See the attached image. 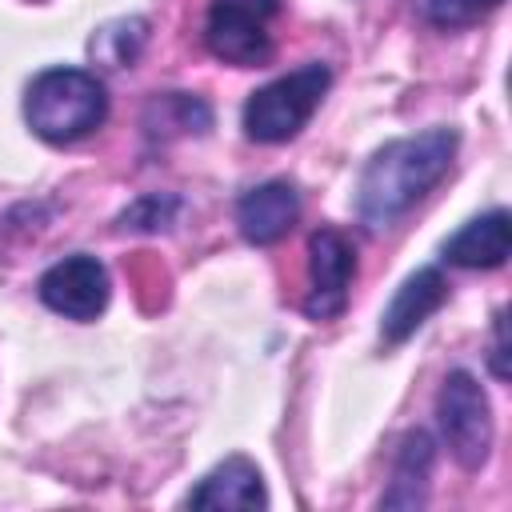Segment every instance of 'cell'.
<instances>
[{
  "label": "cell",
  "mask_w": 512,
  "mask_h": 512,
  "mask_svg": "<svg viewBox=\"0 0 512 512\" xmlns=\"http://www.w3.org/2000/svg\"><path fill=\"white\" fill-rule=\"evenodd\" d=\"M456 128H428L404 140L384 144L360 172L356 184V212L364 228L380 232L392 220H400L452 164L456 156Z\"/></svg>",
  "instance_id": "6da1fadb"
},
{
  "label": "cell",
  "mask_w": 512,
  "mask_h": 512,
  "mask_svg": "<svg viewBox=\"0 0 512 512\" xmlns=\"http://www.w3.org/2000/svg\"><path fill=\"white\" fill-rule=\"evenodd\" d=\"M108 116L104 84L84 68H48L24 92V120L48 144H76Z\"/></svg>",
  "instance_id": "7a4b0ae2"
},
{
  "label": "cell",
  "mask_w": 512,
  "mask_h": 512,
  "mask_svg": "<svg viewBox=\"0 0 512 512\" xmlns=\"http://www.w3.org/2000/svg\"><path fill=\"white\" fill-rule=\"evenodd\" d=\"M328 84H332V68L312 60V64H300L296 72L256 88L248 96V104H244V132H248V140H260V144L292 140L312 120V112L320 108Z\"/></svg>",
  "instance_id": "3957f363"
},
{
  "label": "cell",
  "mask_w": 512,
  "mask_h": 512,
  "mask_svg": "<svg viewBox=\"0 0 512 512\" xmlns=\"http://www.w3.org/2000/svg\"><path fill=\"white\" fill-rule=\"evenodd\" d=\"M280 0H212L204 20L208 52L236 68H256L272 56V20Z\"/></svg>",
  "instance_id": "277c9868"
},
{
  "label": "cell",
  "mask_w": 512,
  "mask_h": 512,
  "mask_svg": "<svg viewBox=\"0 0 512 512\" xmlns=\"http://www.w3.org/2000/svg\"><path fill=\"white\" fill-rule=\"evenodd\" d=\"M436 416H440V432L456 464L468 472L480 468L492 448V408L472 372L456 368L444 376V388L436 396Z\"/></svg>",
  "instance_id": "5b68a950"
},
{
  "label": "cell",
  "mask_w": 512,
  "mask_h": 512,
  "mask_svg": "<svg viewBox=\"0 0 512 512\" xmlns=\"http://www.w3.org/2000/svg\"><path fill=\"white\" fill-rule=\"evenodd\" d=\"M356 276V248L348 244L344 232L320 228L308 240V296L304 312L312 320H332L348 304V288Z\"/></svg>",
  "instance_id": "8992f818"
},
{
  "label": "cell",
  "mask_w": 512,
  "mask_h": 512,
  "mask_svg": "<svg viewBox=\"0 0 512 512\" xmlns=\"http://www.w3.org/2000/svg\"><path fill=\"white\" fill-rule=\"evenodd\" d=\"M40 300L68 320H96L108 308V268L88 256H64L40 276Z\"/></svg>",
  "instance_id": "52a82bcc"
},
{
  "label": "cell",
  "mask_w": 512,
  "mask_h": 512,
  "mask_svg": "<svg viewBox=\"0 0 512 512\" xmlns=\"http://www.w3.org/2000/svg\"><path fill=\"white\" fill-rule=\"evenodd\" d=\"M296 216H300V192L288 180L256 184L236 204V224L248 244H276L280 236H288Z\"/></svg>",
  "instance_id": "ba28073f"
},
{
  "label": "cell",
  "mask_w": 512,
  "mask_h": 512,
  "mask_svg": "<svg viewBox=\"0 0 512 512\" xmlns=\"http://www.w3.org/2000/svg\"><path fill=\"white\" fill-rule=\"evenodd\" d=\"M448 300V280L436 272V268H420V272H412L400 288H396V296H392V304L384 308V316H380V336L388 340V344H400V340H408L440 304Z\"/></svg>",
  "instance_id": "9c48e42d"
},
{
  "label": "cell",
  "mask_w": 512,
  "mask_h": 512,
  "mask_svg": "<svg viewBox=\"0 0 512 512\" xmlns=\"http://www.w3.org/2000/svg\"><path fill=\"white\" fill-rule=\"evenodd\" d=\"M184 504H192V508H268V492H264L260 468L252 460L228 456L184 496Z\"/></svg>",
  "instance_id": "30bf717a"
},
{
  "label": "cell",
  "mask_w": 512,
  "mask_h": 512,
  "mask_svg": "<svg viewBox=\"0 0 512 512\" xmlns=\"http://www.w3.org/2000/svg\"><path fill=\"white\" fill-rule=\"evenodd\" d=\"M444 260L460 268H500L508 260V212L492 208L468 220L452 240H444Z\"/></svg>",
  "instance_id": "8fae6325"
},
{
  "label": "cell",
  "mask_w": 512,
  "mask_h": 512,
  "mask_svg": "<svg viewBox=\"0 0 512 512\" xmlns=\"http://www.w3.org/2000/svg\"><path fill=\"white\" fill-rule=\"evenodd\" d=\"M428 472H432V436L428 432H408L400 452H396L392 484L380 496V508H416V504H424Z\"/></svg>",
  "instance_id": "7c38bea8"
},
{
  "label": "cell",
  "mask_w": 512,
  "mask_h": 512,
  "mask_svg": "<svg viewBox=\"0 0 512 512\" xmlns=\"http://www.w3.org/2000/svg\"><path fill=\"white\" fill-rule=\"evenodd\" d=\"M148 132H156L160 124H168L164 132H204L212 124V112L204 100L196 96H184V92H168V96H156L148 104V116H144Z\"/></svg>",
  "instance_id": "4fadbf2b"
},
{
  "label": "cell",
  "mask_w": 512,
  "mask_h": 512,
  "mask_svg": "<svg viewBox=\"0 0 512 512\" xmlns=\"http://www.w3.org/2000/svg\"><path fill=\"white\" fill-rule=\"evenodd\" d=\"M180 212H184V200L180 196H172V192H148V196L132 200L120 212L116 224L124 232H160V228H172Z\"/></svg>",
  "instance_id": "5bb4252c"
},
{
  "label": "cell",
  "mask_w": 512,
  "mask_h": 512,
  "mask_svg": "<svg viewBox=\"0 0 512 512\" xmlns=\"http://www.w3.org/2000/svg\"><path fill=\"white\" fill-rule=\"evenodd\" d=\"M500 4L504 0H424V16H428V24L452 32V28H468V24L484 20Z\"/></svg>",
  "instance_id": "9a60e30c"
},
{
  "label": "cell",
  "mask_w": 512,
  "mask_h": 512,
  "mask_svg": "<svg viewBox=\"0 0 512 512\" xmlns=\"http://www.w3.org/2000/svg\"><path fill=\"white\" fill-rule=\"evenodd\" d=\"M492 372L500 380H508V364H504V312H496V344H492Z\"/></svg>",
  "instance_id": "2e32d148"
}]
</instances>
